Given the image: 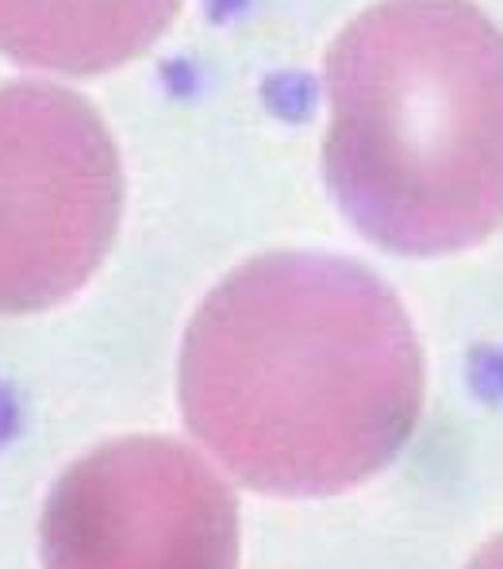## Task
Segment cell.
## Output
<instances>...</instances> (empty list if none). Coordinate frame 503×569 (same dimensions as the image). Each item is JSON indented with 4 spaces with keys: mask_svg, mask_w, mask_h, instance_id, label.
<instances>
[{
    "mask_svg": "<svg viewBox=\"0 0 503 569\" xmlns=\"http://www.w3.org/2000/svg\"><path fill=\"white\" fill-rule=\"evenodd\" d=\"M181 405L242 485L331 497L384 470L415 431L423 355L404 305L365 266L262 254L192 316Z\"/></svg>",
    "mask_w": 503,
    "mask_h": 569,
    "instance_id": "obj_1",
    "label": "cell"
},
{
    "mask_svg": "<svg viewBox=\"0 0 503 569\" xmlns=\"http://www.w3.org/2000/svg\"><path fill=\"white\" fill-rule=\"evenodd\" d=\"M326 186L400 254L476 247L503 223V31L469 0H384L326 54Z\"/></svg>",
    "mask_w": 503,
    "mask_h": 569,
    "instance_id": "obj_2",
    "label": "cell"
},
{
    "mask_svg": "<svg viewBox=\"0 0 503 569\" xmlns=\"http://www.w3.org/2000/svg\"><path fill=\"white\" fill-rule=\"evenodd\" d=\"M120 154L70 89H0V316L73 297L120 223Z\"/></svg>",
    "mask_w": 503,
    "mask_h": 569,
    "instance_id": "obj_3",
    "label": "cell"
},
{
    "mask_svg": "<svg viewBox=\"0 0 503 569\" xmlns=\"http://www.w3.org/2000/svg\"><path fill=\"white\" fill-rule=\"evenodd\" d=\"M239 508L223 477L162 435L120 439L62 473L43 569H234Z\"/></svg>",
    "mask_w": 503,
    "mask_h": 569,
    "instance_id": "obj_4",
    "label": "cell"
},
{
    "mask_svg": "<svg viewBox=\"0 0 503 569\" xmlns=\"http://www.w3.org/2000/svg\"><path fill=\"white\" fill-rule=\"evenodd\" d=\"M181 0H0V54L50 73H104L139 58Z\"/></svg>",
    "mask_w": 503,
    "mask_h": 569,
    "instance_id": "obj_5",
    "label": "cell"
},
{
    "mask_svg": "<svg viewBox=\"0 0 503 569\" xmlns=\"http://www.w3.org/2000/svg\"><path fill=\"white\" fill-rule=\"evenodd\" d=\"M469 569H503V535L500 539H492L489 547L469 562Z\"/></svg>",
    "mask_w": 503,
    "mask_h": 569,
    "instance_id": "obj_6",
    "label": "cell"
}]
</instances>
